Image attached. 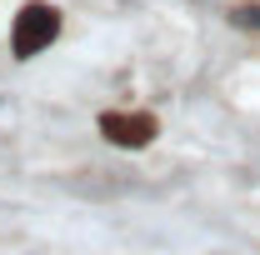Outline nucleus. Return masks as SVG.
I'll return each mask as SVG.
<instances>
[{"mask_svg": "<svg viewBox=\"0 0 260 255\" xmlns=\"http://www.w3.org/2000/svg\"><path fill=\"white\" fill-rule=\"evenodd\" d=\"M230 25H240V30H260V5H235V10H230Z\"/></svg>", "mask_w": 260, "mask_h": 255, "instance_id": "nucleus-3", "label": "nucleus"}, {"mask_svg": "<svg viewBox=\"0 0 260 255\" xmlns=\"http://www.w3.org/2000/svg\"><path fill=\"white\" fill-rule=\"evenodd\" d=\"M155 115H145V110H105L100 115V135L110 140V145H120V150H140V145H150L155 140Z\"/></svg>", "mask_w": 260, "mask_h": 255, "instance_id": "nucleus-2", "label": "nucleus"}, {"mask_svg": "<svg viewBox=\"0 0 260 255\" xmlns=\"http://www.w3.org/2000/svg\"><path fill=\"white\" fill-rule=\"evenodd\" d=\"M55 35H60V10L45 5V0H30V5L15 15V25H10V50H15L20 60H30L45 45H55Z\"/></svg>", "mask_w": 260, "mask_h": 255, "instance_id": "nucleus-1", "label": "nucleus"}]
</instances>
